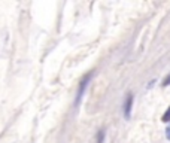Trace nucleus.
I'll return each mask as SVG.
<instances>
[{"mask_svg":"<svg viewBox=\"0 0 170 143\" xmlns=\"http://www.w3.org/2000/svg\"><path fill=\"white\" fill-rule=\"evenodd\" d=\"M91 78H93V72H91V73H88V75L84 76V79H82L81 83H79V88H78V93H76V98H75V106H76V107L79 106V103H81L82 97H84V93H85V89H87V87H88L90 81H91Z\"/></svg>","mask_w":170,"mask_h":143,"instance_id":"obj_1","label":"nucleus"},{"mask_svg":"<svg viewBox=\"0 0 170 143\" xmlns=\"http://www.w3.org/2000/svg\"><path fill=\"white\" fill-rule=\"evenodd\" d=\"M131 106H133V94L130 93V94H127V98L124 103V116L127 119H130V116H131Z\"/></svg>","mask_w":170,"mask_h":143,"instance_id":"obj_2","label":"nucleus"},{"mask_svg":"<svg viewBox=\"0 0 170 143\" xmlns=\"http://www.w3.org/2000/svg\"><path fill=\"white\" fill-rule=\"evenodd\" d=\"M103 140H104V131L100 130L99 134H97V143H103Z\"/></svg>","mask_w":170,"mask_h":143,"instance_id":"obj_3","label":"nucleus"},{"mask_svg":"<svg viewBox=\"0 0 170 143\" xmlns=\"http://www.w3.org/2000/svg\"><path fill=\"white\" fill-rule=\"evenodd\" d=\"M163 121H164V122H169V121H170V107L167 109V112L163 115Z\"/></svg>","mask_w":170,"mask_h":143,"instance_id":"obj_4","label":"nucleus"},{"mask_svg":"<svg viewBox=\"0 0 170 143\" xmlns=\"http://www.w3.org/2000/svg\"><path fill=\"white\" fill-rule=\"evenodd\" d=\"M169 85H170V75L167 76V78L164 79V82H163V87H169Z\"/></svg>","mask_w":170,"mask_h":143,"instance_id":"obj_5","label":"nucleus"},{"mask_svg":"<svg viewBox=\"0 0 170 143\" xmlns=\"http://www.w3.org/2000/svg\"><path fill=\"white\" fill-rule=\"evenodd\" d=\"M166 136H167V139L170 140V125L167 127V128H166Z\"/></svg>","mask_w":170,"mask_h":143,"instance_id":"obj_6","label":"nucleus"}]
</instances>
